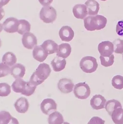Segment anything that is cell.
<instances>
[{
	"label": "cell",
	"instance_id": "34",
	"mask_svg": "<svg viewBox=\"0 0 123 124\" xmlns=\"http://www.w3.org/2000/svg\"><path fill=\"white\" fill-rule=\"evenodd\" d=\"M116 31L119 36L123 37V20H121L117 23Z\"/></svg>",
	"mask_w": 123,
	"mask_h": 124
},
{
	"label": "cell",
	"instance_id": "42",
	"mask_svg": "<svg viewBox=\"0 0 123 124\" xmlns=\"http://www.w3.org/2000/svg\"><path fill=\"white\" fill-rule=\"evenodd\" d=\"M101 1H107V0H101Z\"/></svg>",
	"mask_w": 123,
	"mask_h": 124
},
{
	"label": "cell",
	"instance_id": "14",
	"mask_svg": "<svg viewBox=\"0 0 123 124\" xmlns=\"http://www.w3.org/2000/svg\"><path fill=\"white\" fill-rule=\"evenodd\" d=\"M14 106L17 112L25 113L28 110L29 104L26 98L22 97L18 98L15 101Z\"/></svg>",
	"mask_w": 123,
	"mask_h": 124
},
{
	"label": "cell",
	"instance_id": "2",
	"mask_svg": "<svg viewBox=\"0 0 123 124\" xmlns=\"http://www.w3.org/2000/svg\"><path fill=\"white\" fill-rule=\"evenodd\" d=\"M107 21L106 18L102 15L90 16L84 19V27L90 31L100 30L106 26Z\"/></svg>",
	"mask_w": 123,
	"mask_h": 124
},
{
	"label": "cell",
	"instance_id": "32",
	"mask_svg": "<svg viewBox=\"0 0 123 124\" xmlns=\"http://www.w3.org/2000/svg\"><path fill=\"white\" fill-rule=\"evenodd\" d=\"M10 73L9 66L4 63H0V78L5 77Z\"/></svg>",
	"mask_w": 123,
	"mask_h": 124
},
{
	"label": "cell",
	"instance_id": "35",
	"mask_svg": "<svg viewBox=\"0 0 123 124\" xmlns=\"http://www.w3.org/2000/svg\"><path fill=\"white\" fill-rule=\"evenodd\" d=\"M40 3L43 6H47L50 5L53 0H39Z\"/></svg>",
	"mask_w": 123,
	"mask_h": 124
},
{
	"label": "cell",
	"instance_id": "33",
	"mask_svg": "<svg viewBox=\"0 0 123 124\" xmlns=\"http://www.w3.org/2000/svg\"><path fill=\"white\" fill-rule=\"evenodd\" d=\"M105 121L102 119L101 118L99 117H92L88 124H104Z\"/></svg>",
	"mask_w": 123,
	"mask_h": 124
},
{
	"label": "cell",
	"instance_id": "11",
	"mask_svg": "<svg viewBox=\"0 0 123 124\" xmlns=\"http://www.w3.org/2000/svg\"><path fill=\"white\" fill-rule=\"evenodd\" d=\"M59 35L62 41L68 42L73 39L75 32L70 27L64 26L60 29Z\"/></svg>",
	"mask_w": 123,
	"mask_h": 124
},
{
	"label": "cell",
	"instance_id": "3",
	"mask_svg": "<svg viewBox=\"0 0 123 124\" xmlns=\"http://www.w3.org/2000/svg\"><path fill=\"white\" fill-rule=\"evenodd\" d=\"M79 65L81 69L86 73L95 72L98 67L96 59L91 56L83 57L80 60Z\"/></svg>",
	"mask_w": 123,
	"mask_h": 124
},
{
	"label": "cell",
	"instance_id": "26",
	"mask_svg": "<svg viewBox=\"0 0 123 124\" xmlns=\"http://www.w3.org/2000/svg\"><path fill=\"white\" fill-rule=\"evenodd\" d=\"M19 27L18 30V33L23 35L25 33L27 32H30L31 30V24L30 23L26 20L25 19H20L19 20Z\"/></svg>",
	"mask_w": 123,
	"mask_h": 124
},
{
	"label": "cell",
	"instance_id": "19",
	"mask_svg": "<svg viewBox=\"0 0 123 124\" xmlns=\"http://www.w3.org/2000/svg\"><path fill=\"white\" fill-rule=\"evenodd\" d=\"M71 52V47L70 45L68 43H62L59 46L57 56L65 59L69 56Z\"/></svg>",
	"mask_w": 123,
	"mask_h": 124
},
{
	"label": "cell",
	"instance_id": "8",
	"mask_svg": "<svg viewBox=\"0 0 123 124\" xmlns=\"http://www.w3.org/2000/svg\"><path fill=\"white\" fill-rule=\"evenodd\" d=\"M97 48L100 54L104 57L111 55L114 52L113 44L108 41L100 43L98 44Z\"/></svg>",
	"mask_w": 123,
	"mask_h": 124
},
{
	"label": "cell",
	"instance_id": "16",
	"mask_svg": "<svg viewBox=\"0 0 123 124\" xmlns=\"http://www.w3.org/2000/svg\"><path fill=\"white\" fill-rule=\"evenodd\" d=\"M48 54L41 46H36L33 51V56L34 59L42 62L47 58Z\"/></svg>",
	"mask_w": 123,
	"mask_h": 124
},
{
	"label": "cell",
	"instance_id": "27",
	"mask_svg": "<svg viewBox=\"0 0 123 124\" xmlns=\"http://www.w3.org/2000/svg\"><path fill=\"white\" fill-rule=\"evenodd\" d=\"M100 58L101 59V64L105 67L112 66L114 62V55L112 54L109 56L104 57L100 56Z\"/></svg>",
	"mask_w": 123,
	"mask_h": 124
},
{
	"label": "cell",
	"instance_id": "43",
	"mask_svg": "<svg viewBox=\"0 0 123 124\" xmlns=\"http://www.w3.org/2000/svg\"><path fill=\"white\" fill-rule=\"evenodd\" d=\"M122 57H123V54H122Z\"/></svg>",
	"mask_w": 123,
	"mask_h": 124
},
{
	"label": "cell",
	"instance_id": "23",
	"mask_svg": "<svg viewBox=\"0 0 123 124\" xmlns=\"http://www.w3.org/2000/svg\"><path fill=\"white\" fill-rule=\"evenodd\" d=\"M17 62L15 55L11 52H7L4 54L2 57V62L9 67L13 66Z\"/></svg>",
	"mask_w": 123,
	"mask_h": 124
},
{
	"label": "cell",
	"instance_id": "31",
	"mask_svg": "<svg viewBox=\"0 0 123 124\" xmlns=\"http://www.w3.org/2000/svg\"><path fill=\"white\" fill-rule=\"evenodd\" d=\"M112 43L114 45V52L116 54H123V40L117 39L114 40Z\"/></svg>",
	"mask_w": 123,
	"mask_h": 124
},
{
	"label": "cell",
	"instance_id": "7",
	"mask_svg": "<svg viewBox=\"0 0 123 124\" xmlns=\"http://www.w3.org/2000/svg\"><path fill=\"white\" fill-rule=\"evenodd\" d=\"M19 20L14 17H9L3 22V29L6 32L14 33L18 32L19 27Z\"/></svg>",
	"mask_w": 123,
	"mask_h": 124
},
{
	"label": "cell",
	"instance_id": "39",
	"mask_svg": "<svg viewBox=\"0 0 123 124\" xmlns=\"http://www.w3.org/2000/svg\"><path fill=\"white\" fill-rule=\"evenodd\" d=\"M3 29V24H1V23H0V33H1V32L2 31Z\"/></svg>",
	"mask_w": 123,
	"mask_h": 124
},
{
	"label": "cell",
	"instance_id": "5",
	"mask_svg": "<svg viewBox=\"0 0 123 124\" xmlns=\"http://www.w3.org/2000/svg\"><path fill=\"white\" fill-rule=\"evenodd\" d=\"M73 93L76 98L80 100H86L90 95L91 90L89 85L85 82L79 83L75 85Z\"/></svg>",
	"mask_w": 123,
	"mask_h": 124
},
{
	"label": "cell",
	"instance_id": "22",
	"mask_svg": "<svg viewBox=\"0 0 123 124\" xmlns=\"http://www.w3.org/2000/svg\"><path fill=\"white\" fill-rule=\"evenodd\" d=\"M48 122L49 124H63L64 119L62 114L58 111H55L49 115Z\"/></svg>",
	"mask_w": 123,
	"mask_h": 124
},
{
	"label": "cell",
	"instance_id": "9",
	"mask_svg": "<svg viewBox=\"0 0 123 124\" xmlns=\"http://www.w3.org/2000/svg\"><path fill=\"white\" fill-rule=\"evenodd\" d=\"M22 43L25 47L29 49H33L38 44L36 37L30 32H27L23 35Z\"/></svg>",
	"mask_w": 123,
	"mask_h": 124
},
{
	"label": "cell",
	"instance_id": "40",
	"mask_svg": "<svg viewBox=\"0 0 123 124\" xmlns=\"http://www.w3.org/2000/svg\"><path fill=\"white\" fill-rule=\"evenodd\" d=\"M63 124H70L69 123H68V122H64V123H63Z\"/></svg>",
	"mask_w": 123,
	"mask_h": 124
},
{
	"label": "cell",
	"instance_id": "36",
	"mask_svg": "<svg viewBox=\"0 0 123 124\" xmlns=\"http://www.w3.org/2000/svg\"><path fill=\"white\" fill-rule=\"evenodd\" d=\"M10 0H0V9L3 8V7L7 5Z\"/></svg>",
	"mask_w": 123,
	"mask_h": 124
},
{
	"label": "cell",
	"instance_id": "17",
	"mask_svg": "<svg viewBox=\"0 0 123 124\" xmlns=\"http://www.w3.org/2000/svg\"><path fill=\"white\" fill-rule=\"evenodd\" d=\"M41 46L48 55L56 53L58 51L59 46L58 44L51 40H46Z\"/></svg>",
	"mask_w": 123,
	"mask_h": 124
},
{
	"label": "cell",
	"instance_id": "21",
	"mask_svg": "<svg viewBox=\"0 0 123 124\" xmlns=\"http://www.w3.org/2000/svg\"><path fill=\"white\" fill-rule=\"evenodd\" d=\"M66 60L65 59H61L60 57H55L51 62L53 69L55 72H60L63 70L66 65Z\"/></svg>",
	"mask_w": 123,
	"mask_h": 124
},
{
	"label": "cell",
	"instance_id": "13",
	"mask_svg": "<svg viewBox=\"0 0 123 124\" xmlns=\"http://www.w3.org/2000/svg\"><path fill=\"white\" fill-rule=\"evenodd\" d=\"M72 12L75 17L81 19H84L88 14L87 7L83 4H77L74 6Z\"/></svg>",
	"mask_w": 123,
	"mask_h": 124
},
{
	"label": "cell",
	"instance_id": "12",
	"mask_svg": "<svg viewBox=\"0 0 123 124\" xmlns=\"http://www.w3.org/2000/svg\"><path fill=\"white\" fill-rule=\"evenodd\" d=\"M106 102V99L102 95L96 94L93 96L90 101V105L95 110L103 109Z\"/></svg>",
	"mask_w": 123,
	"mask_h": 124
},
{
	"label": "cell",
	"instance_id": "25",
	"mask_svg": "<svg viewBox=\"0 0 123 124\" xmlns=\"http://www.w3.org/2000/svg\"><path fill=\"white\" fill-rule=\"evenodd\" d=\"M111 116L115 124H123V109L122 108L115 109Z\"/></svg>",
	"mask_w": 123,
	"mask_h": 124
},
{
	"label": "cell",
	"instance_id": "15",
	"mask_svg": "<svg viewBox=\"0 0 123 124\" xmlns=\"http://www.w3.org/2000/svg\"><path fill=\"white\" fill-rule=\"evenodd\" d=\"M25 72V67L20 63L15 64L10 68L11 75L16 79L23 78Z\"/></svg>",
	"mask_w": 123,
	"mask_h": 124
},
{
	"label": "cell",
	"instance_id": "1",
	"mask_svg": "<svg viewBox=\"0 0 123 124\" xmlns=\"http://www.w3.org/2000/svg\"><path fill=\"white\" fill-rule=\"evenodd\" d=\"M51 70L47 63L40 64L32 75L29 81L32 85L38 86L43 83L50 76Z\"/></svg>",
	"mask_w": 123,
	"mask_h": 124
},
{
	"label": "cell",
	"instance_id": "24",
	"mask_svg": "<svg viewBox=\"0 0 123 124\" xmlns=\"http://www.w3.org/2000/svg\"><path fill=\"white\" fill-rule=\"evenodd\" d=\"M104 108L109 115L111 116L115 109L118 108H122V106L120 102L119 101L115 100H111L108 101L106 102Z\"/></svg>",
	"mask_w": 123,
	"mask_h": 124
},
{
	"label": "cell",
	"instance_id": "20",
	"mask_svg": "<svg viewBox=\"0 0 123 124\" xmlns=\"http://www.w3.org/2000/svg\"><path fill=\"white\" fill-rule=\"evenodd\" d=\"M90 16L97 15L100 9V4L95 0H88L85 3Z\"/></svg>",
	"mask_w": 123,
	"mask_h": 124
},
{
	"label": "cell",
	"instance_id": "6",
	"mask_svg": "<svg viewBox=\"0 0 123 124\" xmlns=\"http://www.w3.org/2000/svg\"><path fill=\"white\" fill-rule=\"evenodd\" d=\"M41 109L43 113L49 115L57 110V104L53 99L46 98L41 102Z\"/></svg>",
	"mask_w": 123,
	"mask_h": 124
},
{
	"label": "cell",
	"instance_id": "4",
	"mask_svg": "<svg viewBox=\"0 0 123 124\" xmlns=\"http://www.w3.org/2000/svg\"><path fill=\"white\" fill-rule=\"evenodd\" d=\"M40 17L45 23H53L57 18L56 10L51 6H43L40 11Z\"/></svg>",
	"mask_w": 123,
	"mask_h": 124
},
{
	"label": "cell",
	"instance_id": "30",
	"mask_svg": "<svg viewBox=\"0 0 123 124\" xmlns=\"http://www.w3.org/2000/svg\"><path fill=\"white\" fill-rule=\"evenodd\" d=\"M12 117L11 114L7 111H0V124H8Z\"/></svg>",
	"mask_w": 123,
	"mask_h": 124
},
{
	"label": "cell",
	"instance_id": "41",
	"mask_svg": "<svg viewBox=\"0 0 123 124\" xmlns=\"http://www.w3.org/2000/svg\"><path fill=\"white\" fill-rule=\"evenodd\" d=\"M1 46H2V41H1V40L0 39V47H1Z\"/></svg>",
	"mask_w": 123,
	"mask_h": 124
},
{
	"label": "cell",
	"instance_id": "18",
	"mask_svg": "<svg viewBox=\"0 0 123 124\" xmlns=\"http://www.w3.org/2000/svg\"><path fill=\"white\" fill-rule=\"evenodd\" d=\"M27 82L22 78L16 79L11 85V88L15 93H21L22 94L25 92L27 87Z\"/></svg>",
	"mask_w": 123,
	"mask_h": 124
},
{
	"label": "cell",
	"instance_id": "37",
	"mask_svg": "<svg viewBox=\"0 0 123 124\" xmlns=\"http://www.w3.org/2000/svg\"><path fill=\"white\" fill-rule=\"evenodd\" d=\"M8 124H19V123L17 119L12 117L11 121H10Z\"/></svg>",
	"mask_w": 123,
	"mask_h": 124
},
{
	"label": "cell",
	"instance_id": "29",
	"mask_svg": "<svg viewBox=\"0 0 123 124\" xmlns=\"http://www.w3.org/2000/svg\"><path fill=\"white\" fill-rule=\"evenodd\" d=\"M10 92L11 87L7 83H0V96H7Z\"/></svg>",
	"mask_w": 123,
	"mask_h": 124
},
{
	"label": "cell",
	"instance_id": "28",
	"mask_svg": "<svg viewBox=\"0 0 123 124\" xmlns=\"http://www.w3.org/2000/svg\"><path fill=\"white\" fill-rule=\"evenodd\" d=\"M112 85L115 89L122 90L123 89V77L121 75L114 76L112 80Z\"/></svg>",
	"mask_w": 123,
	"mask_h": 124
},
{
	"label": "cell",
	"instance_id": "10",
	"mask_svg": "<svg viewBox=\"0 0 123 124\" xmlns=\"http://www.w3.org/2000/svg\"><path fill=\"white\" fill-rule=\"evenodd\" d=\"M58 88L62 93H71L74 88V84L69 79L63 78L59 80Z\"/></svg>",
	"mask_w": 123,
	"mask_h": 124
},
{
	"label": "cell",
	"instance_id": "38",
	"mask_svg": "<svg viewBox=\"0 0 123 124\" xmlns=\"http://www.w3.org/2000/svg\"><path fill=\"white\" fill-rule=\"evenodd\" d=\"M5 13L4 9L3 8L0 9V21L3 18V17L5 16Z\"/></svg>",
	"mask_w": 123,
	"mask_h": 124
}]
</instances>
